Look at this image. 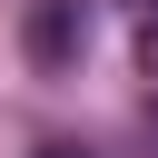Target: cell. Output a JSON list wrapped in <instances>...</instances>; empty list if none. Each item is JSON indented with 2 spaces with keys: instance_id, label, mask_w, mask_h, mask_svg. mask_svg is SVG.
<instances>
[{
  "instance_id": "cell-1",
  "label": "cell",
  "mask_w": 158,
  "mask_h": 158,
  "mask_svg": "<svg viewBox=\"0 0 158 158\" xmlns=\"http://www.w3.org/2000/svg\"><path fill=\"white\" fill-rule=\"evenodd\" d=\"M30 59L40 69H69L79 59V0H30Z\"/></svg>"
},
{
  "instance_id": "cell-2",
  "label": "cell",
  "mask_w": 158,
  "mask_h": 158,
  "mask_svg": "<svg viewBox=\"0 0 158 158\" xmlns=\"http://www.w3.org/2000/svg\"><path fill=\"white\" fill-rule=\"evenodd\" d=\"M138 69H148V79H158V20H148V30H138Z\"/></svg>"
},
{
  "instance_id": "cell-3",
  "label": "cell",
  "mask_w": 158,
  "mask_h": 158,
  "mask_svg": "<svg viewBox=\"0 0 158 158\" xmlns=\"http://www.w3.org/2000/svg\"><path fill=\"white\" fill-rule=\"evenodd\" d=\"M40 158H89V148H40Z\"/></svg>"
},
{
  "instance_id": "cell-4",
  "label": "cell",
  "mask_w": 158,
  "mask_h": 158,
  "mask_svg": "<svg viewBox=\"0 0 158 158\" xmlns=\"http://www.w3.org/2000/svg\"><path fill=\"white\" fill-rule=\"evenodd\" d=\"M148 10H158V0H148Z\"/></svg>"
}]
</instances>
